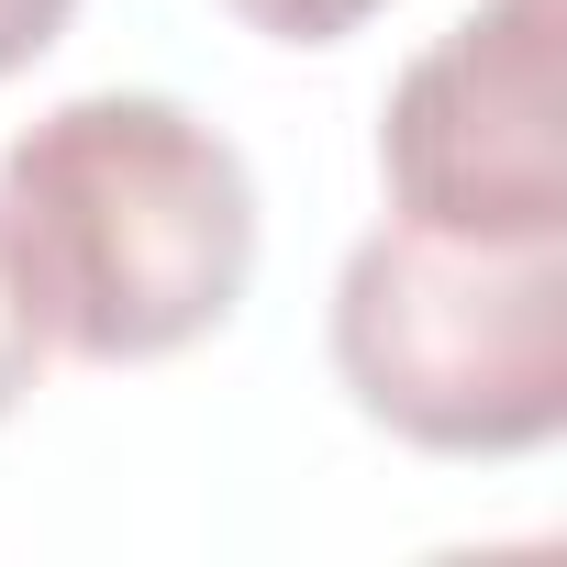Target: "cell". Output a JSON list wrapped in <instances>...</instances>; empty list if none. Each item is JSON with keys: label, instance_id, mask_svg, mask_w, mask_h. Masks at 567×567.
<instances>
[{"label": "cell", "instance_id": "cell-5", "mask_svg": "<svg viewBox=\"0 0 567 567\" xmlns=\"http://www.w3.org/2000/svg\"><path fill=\"white\" fill-rule=\"evenodd\" d=\"M34 368H45V334H34V312L12 290V256H0V423H12V401L34 390Z\"/></svg>", "mask_w": 567, "mask_h": 567}, {"label": "cell", "instance_id": "cell-1", "mask_svg": "<svg viewBox=\"0 0 567 567\" xmlns=\"http://www.w3.org/2000/svg\"><path fill=\"white\" fill-rule=\"evenodd\" d=\"M0 256L45 346L145 368L245 301L256 178L189 101L79 90L0 156Z\"/></svg>", "mask_w": 567, "mask_h": 567}, {"label": "cell", "instance_id": "cell-6", "mask_svg": "<svg viewBox=\"0 0 567 567\" xmlns=\"http://www.w3.org/2000/svg\"><path fill=\"white\" fill-rule=\"evenodd\" d=\"M68 12H79V0H0V79L34 68V56L68 34Z\"/></svg>", "mask_w": 567, "mask_h": 567}, {"label": "cell", "instance_id": "cell-4", "mask_svg": "<svg viewBox=\"0 0 567 567\" xmlns=\"http://www.w3.org/2000/svg\"><path fill=\"white\" fill-rule=\"evenodd\" d=\"M234 12L256 34H278V45H334V34H357L379 12V0H234Z\"/></svg>", "mask_w": 567, "mask_h": 567}, {"label": "cell", "instance_id": "cell-2", "mask_svg": "<svg viewBox=\"0 0 567 567\" xmlns=\"http://www.w3.org/2000/svg\"><path fill=\"white\" fill-rule=\"evenodd\" d=\"M334 368L423 456H534L567 434V223L390 212L334 278Z\"/></svg>", "mask_w": 567, "mask_h": 567}, {"label": "cell", "instance_id": "cell-3", "mask_svg": "<svg viewBox=\"0 0 567 567\" xmlns=\"http://www.w3.org/2000/svg\"><path fill=\"white\" fill-rule=\"evenodd\" d=\"M567 0H478L445 23L379 123L390 212L412 223H489L534 234L567 223Z\"/></svg>", "mask_w": 567, "mask_h": 567}]
</instances>
